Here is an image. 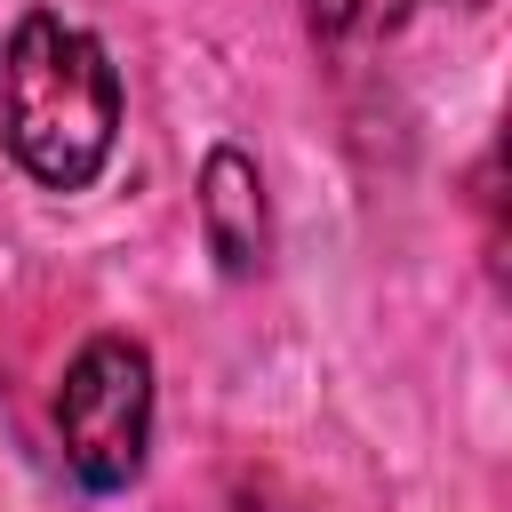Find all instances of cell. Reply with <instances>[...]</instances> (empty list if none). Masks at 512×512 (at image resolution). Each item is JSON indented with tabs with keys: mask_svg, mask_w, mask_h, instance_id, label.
Instances as JSON below:
<instances>
[{
	"mask_svg": "<svg viewBox=\"0 0 512 512\" xmlns=\"http://www.w3.org/2000/svg\"><path fill=\"white\" fill-rule=\"evenodd\" d=\"M152 448V360L128 336H88L56 384V464L72 488L112 496Z\"/></svg>",
	"mask_w": 512,
	"mask_h": 512,
	"instance_id": "cell-2",
	"label": "cell"
},
{
	"mask_svg": "<svg viewBox=\"0 0 512 512\" xmlns=\"http://www.w3.org/2000/svg\"><path fill=\"white\" fill-rule=\"evenodd\" d=\"M0 512H72V496H64V464H48V456L24 440L8 392H0Z\"/></svg>",
	"mask_w": 512,
	"mask_h": 512,
	"instance_id": "cell-4",
	"label": "cell"
},
{
	"mask_svg": "<svg viewBox=\"0 0 512 512\" xmlns=\"http://www.w3.org/2000/svg\"><path fill=\"white\" fill-rule=\"evenodd\" d=\"M416 8H432V0H304V16H312L320 40H384Z\"/></svg>",
	"mask_w": 512,
	"mask_h": 512,
	"instance_id": "cell-5",
	"label": "cell"
},
{
	"mask_svg": "<svg viewBox=\"0 0 512 512\" xmlns=\"http://www.w3.org/2000/svg\"><path fill=\"white\" fill-rule=\"evenodd\" d=\"M0 136H8L16 168L40 176L48 192L96 184L104 160H112V136H120L112 56L80 24L32 8L8 32V56H0Z\"/></svg>",
	"mask_w": 512,
	"mask_h": 512,
	"instance_id": "cell-1",
	"label": "cell"
},
{
	"mask_svg": "<svg viewBox=\"0 0 512 512\" xmlns=\"http://www.w3.org/2000/svg\"><path fill=\"white\" fill-rule=\"evenodd\" d=\"M200 224H208V248L232 280H248L264 264V184H256V160L240 144H216L208 168H200Z\"/></svg>",
	"mask_w": 512,
	"mask_h": 512,
	"instance_id": "cell-3",
	"label": "cell"
}]
</instances>
